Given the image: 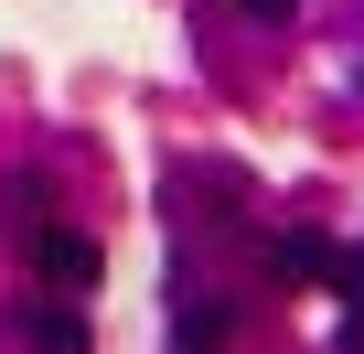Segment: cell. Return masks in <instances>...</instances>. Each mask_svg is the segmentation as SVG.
I'll return each mask as SVG.
<instances>
[{
    "instance_id": "obj_1",
    "label": "cell",
    "mask_w": 364,
    "mask_h": 354,
    "mask_svg": "<svg viewBox=\"0 0 364 354\" xmlns=\"http://www.w3.org/2000/svg\"><path fill=\"white\" fill-rule=\"evenodd\" d=\"M33 258H43V279H54L65 301H86V290H97V269H107L86 226H33Z\"/></svg>"
},
{
    "instance_id": "obj_2",
    "label": "cell",
    "mask_w": 364,
    "mask_h": 354,
    "mask_svg": "<svg viewBox=\"0 0 364 354\" xmlns=\"http://www.w3.org/2000/svg\"><path fill=\"white\" fill-rule=\"evenodd\" d=\"M22 343H33V354H86V311H75V301H43V311L22 322Z\"/></svg>"
},
{
    "instance_id": "obj_3",
    "label": "cell",
    "mask_w": 364,
    "mask_h": 354,
    "mask_svg": "<svg viewBox=\"0 0 364 354\" xmlns=\"http://www.w3.org/2000/svg\"><path fill=\"white\" fill-rule=\"evenodd\" d=\"M279 269H300V279H321V269H332V247H321V236H289V247H279Z\"/></svg>"
},
{
    "instance_id": "obj_4",
    "label": "cell",
    "mask_w": 364,
    "mask_h": 354,
    "mask_svg": "<svg viewBox=\"0 0 364 354\" xmlns=\"http://www.w3.org/2000/svg\"><path fill=\"white\" fill-rule=\"evenodd\" d=\"M236 11H247V22H289V11H300V0H236Z\"/></svg>"
},
{
    "instance_id": "obj_5",
    "label": "cell",
    "mask_w": 364,
    "mask_h": 354,
    "mask_svg": "<svg viewBox=\"0 0 364 354\" xmlns=\"http://www.w3.org/2000/svg\"><path fill=\"white\" fill-rule=\"evenodd\" d=\"M343 354H364V311H353V322H343Z\"/></svg>"
}]
</instances>
